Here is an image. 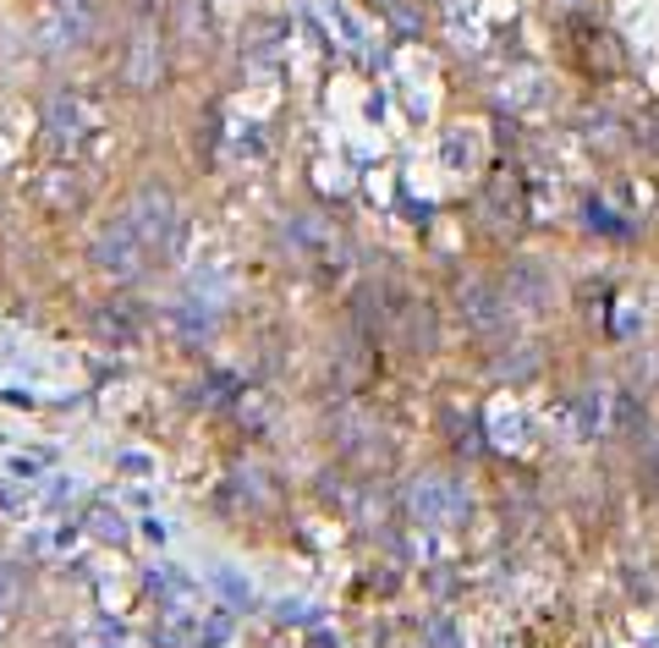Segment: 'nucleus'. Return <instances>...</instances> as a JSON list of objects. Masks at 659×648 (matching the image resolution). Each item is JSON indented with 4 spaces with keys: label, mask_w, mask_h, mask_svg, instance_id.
<instances>
[{
    "label": "nucleus",
    "mask_w": 659,
    "mask_h": 648,
    "mask_svg": "<svg viewBox=\"0 0 659 648\" xmlns=\"http://www.w3.org/2000/svg\"><path fill=\"white\" fill-rule=\"evenodd\" d=\"M127 225L138 231V242L143 247H171V236H176V209H171V193H160V187H143L138 198H132V215H127Z\"/></svg>",
    "instance_id": "f257e3e1"
},
{
    "label": "nucleus",
    "mask_w": 659,
    "mask_h": 648,
    "mask_svg": "<svg viewBox=\"0 0 659 648\" xmlns=\"http://www.w3.org/2000/svg\"><path fill=\"white\" fill-rule=\"evenodd\" d=\"M94 258H100L105 269H116V275H132L138 258H143V242H138V231L122 220V225H111V231L94 242Z\"/></svg>",
    "instance_id": "f03ea898"
},
{
    "label": "nucleus",
    "mask_w": 659,
    "mask_h": 648,
    "mask_svg": "<svg viewBox=\"0 0 659 648\" xmlns=\"http://www.w3.org/2000/svg\"><path fill=\"white\" fill-rule=\"evenodd\" d=\"M160 45H154V34H149V23H138V34H132V61H127V78L138 83V89H149V83H160Z\"/></svg>",
    "instance_id": "7ed1b4c3"
},
{
    "label": "nucleus",
    "mask_w": 659,
    "mask_h": 648,
    "mask_svg": "<svg viewBox=\"0 0 659 648\" xmlns=\"http://www.w3.org/2000/svg\"><path fill=\"white\" fill-rule=\"evenodd\" d=\"M176 39H182V45H204V39H209L204 0H176Z\"/></svg>",
    "instance_id": "20e7f679"
}]
</instances>
